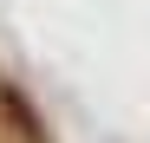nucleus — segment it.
<instances>
[{"label": "nucleus", "mask_w": 150, "mask_h": 143, "mask_svg": "<svg viewBox=\"0 0 150 143\" xmlns=\"http://www.w3.org/2000/svg\"><path fill=\"white\" fill-rule=\"evenodd\" d=\"M0 117L13 124V137H20V143H46V130H39V117L26 111V98H20L13 85H0Z\"/></svg>", "instance_id": "f257e3e1"}]
</instances>
